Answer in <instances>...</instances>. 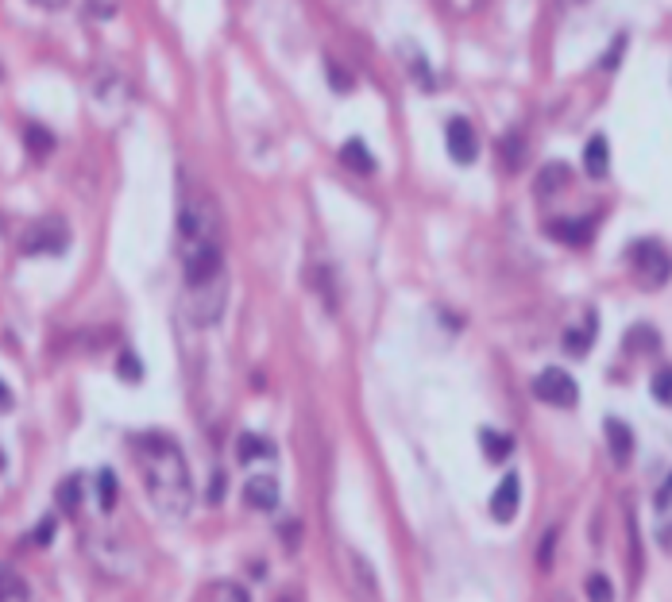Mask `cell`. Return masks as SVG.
Returning a JSON list of instances; mask_svg holds the SVG:
<instances>
[{
  "mask_svg": "<svg viewBox=\"0 0 672 602\" xmlns=\"http://www.w3.org/2000/svg\"><path fill=\"white\" fill-rule=\"evenodd\" d=\"M449 155L456 163H476V155H479V139H476V127H471L464 117H456V120H449Z\"/></svg>",
  "mask_w": 672,
  "mask_h": 602,
  "instance_id": "cell-5",
  "label": "cell"
},
{
  "mask_svg": "<svg viewBox=\"0 0 672 602\" xmlns=\"http://www.w3.org/2000/svg\"><path fill=\"white\" fill-rule=\"evenodd\" d=\"M479 440H483V456H487V460H495V464H503L506 456L514 452V437L495 433V428H483Z\"/></svg>",
  "mask_w": 672,
  "mask_h": 602,
  "instance_id": "cell-13",
  "label": "cell"
},
{
  "mask_svg": "<svg viewBox=\"0 0 672 602\" xmlns=\"http://www.w3.org/2000/svg\"><path fill=\"white\" fill-rule=\"evenodd\" d=\"M653 398L661 401V406H672V367H661L653 375Z\"/></svg>",
  "mask_w": 672,
  "mask_h": 602,
  "instance_id": "cell-21",
  "label": "cell"
},
{
  "mask_svg": "<svg viewBox=\"0 0 672 602\" xmlns=\"http://www.w3.org/2000/svg\"><path fill=\"white\" fill-rule=\"evenodd\" d=\"M564 182H568V166L564 163H549L545 174L537 178V193H549L553 185H564Z\"/></svg>",
  "mask_w": 672,
  "mask_h": 602,
  "instance_id": "cell-19",
  "label": "cell"
},
{
  "mask_svg": "<svg viewBox=\"0 0 672 602\" xmlns=\"http://www.w3.org/2000/svg\"><path fill=\"white\" fill-rule=\"evenodd\" d=\"M78 502H81V479H78V475H70V479L59 486V506H62L66 513H74V510H78Z\"/></svg>",
  "mask_w": 672,
  "mask_h": 602,
  "instance_id": "cell-18",
  "label": "cell"
},
{
  "mask_svg": "<svg viewBox=\"0 0 672 602\" xmlns=\"http://www.w3.org/2000/svg\"><path fill=\"white\" fill-rule=\"evenodd\" d=\"M0 598H27V583L16 571H0Z\"/></svg>",
  "mask_w": 672,
  "mask_h": 602,
  "instance_id": "cell-20",
  "label": "cell"
},
{
  "mask_svg": "<svg viewBox=\"0 0 672 602\" xmlns=\"http://www.w3.org/2000/svg\"><path fill=\"white\" fill-rule=\"evenodd\" d=\"M12 409V394H8V386L0 382V413H8Z\"/></svg>",
  "mask_w": 672,
  "mask_h": 602,
  "instance_id": "cell-27",
  "label": "cell"
},
{
  "mask_svg": "<svg viewBox=\"0 0 672 602\" xmlns=\"http://www.w3.org/2000/svg\"><path fill=\"white\" fill-rule=\"evenodd\" d=\"M588 595H592V598H610L614 591H610V583H607L603 576H592V579H588Z\"/></svg>",
  "mask_w": 672,
  "mask_h": 602,
  "instance_id": "cell-24",
  "label": "cell"
},
{
  "mask_svg": "<svg viewBox=\"0 0 672 602\" xmlns=\"http://www.w3.org/2000/svg\"><path fill=\"white\" fill-rule=\"evenodd\" d=\"M668 498H672V479L661 486V494H657V502H661V506H668Z\"/></svg>",
  "mask_w": 672,
  "mask_h": 602,
  "instance_id": "cell-28",
  "label": "cell"
},
{
  "mask_svg": "<svg viewBox=\"0 0 672 602\" xmlns=\"http://www.w3.org/2000/svg\"><path fill=\"white\" fill-rule=\"evenodd\" d=\"M553 544H556V529H549V533H545V544H541V564H549Z\"/></svg>",
  "mask_w": 672,
  "mask_h": 602,
  "instance_id": "cell-26",
  "label": "cell"
},
{
  "mask_svg": "<svg viewBox=\"0 0 672 602\" xmlns=\"http://www.w3.org/2000/svg\"><path fill=\"white\" fill-rule=\"evenodd\" d=\"M136 460H139L143 486H147L155 513L166 522H182L194 506V479H190V464H185L178 440L163 433L139 437Z\"/></svg>",
  "mask_w": 672,
  "mask_h": 602,
  "instance_id": "cell-2",
  "label": "cell"
},
{
  "mask_svg": "<svg viewBox=\"0 0 672 602\" xmlns=\"http://www.w3.org/2000/svg\"><path fill=\"white\" fill-rule=\"evenodd\" d=\"M328 74H333V85H336V89H340V93H348V89H352V81L345 78V70H336V66H328Z\"/></svg>",
  "mask_w": 672,
  "mask_h": 602,
  "instance_id": "cell-25",
  "label": "cell"
},
{
  "mask_svg": "<svg viewBox=\"0 0 672 602\" xmlns=\"http://www.w3.org/2000/svg\"><path fill=\"white\" fill-rule=\"evenodd\" d=\"M592 340H595V321L588 317V325H583L580 333H576V328H572V333H564V348H568L572 355H583V352L592 348Z\"/></svg>",
  "mask_w": 672,
  "mask_h": 602,
  "instance_id": "cell-16",
  "label": "cell"
},
{
  "mask_svg": "<svg viewBox=\"0 0 672 602\" xmlns=\"http://www.w3.org/2000/svg\"><path fill=\"white\" fill-rule=\"evenodd\" d=\"M534 394L545 401V406L568 409V406H576V401H580V386H576V379H572L568 371L545 367V371H541V375L534 379Z\"/></svg>",
  "mask_w": 672,
  "mask_h": 602,
  "instance_id": "cell-4",
  "label": "cell"
},
{
  "mask_svg": "<svg viewBox=\"0 0 672 602\" xmlns=\"http://www.w3.org/2000/svg\"><path fill=\"white\" fill-rule=\"evenodd\" d=\"M607 440H610V456H614V464H630V452H634V433H630V425H622V421H607Z\"/></svg>",
  "mask_w": 672,
  "mask_h": 602,
  "instance_id": "cell-9",
  "label": "cell"
},
{
  "mask_svg": "<svg viewBox=\"0 0 672 602\" xmlns=\"http://www.w3.org/2000/svg\"><path fill=\"white\" fill-rule=\"evenodd\" d=\"M549 236L553 240H564V243H588L592 240V224L588 221H553L549 224Z\"/></svg>",
  "mask_w": 672,
  "mask_h": 602,
  "instance_id": "cell-12",
  "label": "cell"
},
{
  "mask_svg": "<svg viewBox=\"0 0 672 602\" xmlns=\"http://www.w3.org/2000/svg\"><path fill=\"white\" fill-rule=\"evenodd\" d=\"M583 166H588L592 178H603V174H607V166H610V147H607L603 136L588 139V147H583Z\"/></svg>",
  "mask_w": 672,
  "mask_h": 602,
  "instance_id": "cell-11",
  "label": "cell"
},
{
  "mask_svg": "<svg viewBox=\"0 0 672 602\" xmlns=\"http://www.w3.org/2000/svg\"><path fill=\"white\" fill-rule=\"evenodd\" d=\"M97 502H101V510L117 506V475H112V471H101V475H97Z\"/></svg>",
  "mask_w": 672,
  "mask_h": 602,
  "instance_id": "cell-17",
  "label": "cell"
},
{
  "mask_svg": "<svg viewBox=\"0 0 672 602\" xmlns=\"http://www.w3.org/2000/svg\"><path fill=\"white\" fill-rule=\"evenodd\" d=\"M120 375H124V379H139V375H143V367L136 363V355H132V352H124V355H120Z\"/></svg>",
  "mask_w": 672,
  "mask_h": 602,
  "instance_id": "cell-22",
  "label": "cell"
},
{
  "mask_svg": "<svg viewBox=\"0 0 672 602\" xmlns=\"http://www.w3.org/2000/svg\"><path fill=\"white\" fill-rule=\"evenodd\" d=\"M630 267L641 286H649V290H657V286H665L668 275H672V259L668 251L661 248L657 240H638L630 248Z\"/></svg>",
  "mask_w": 672,
  "mask_h": 602,
  "instance_id": "cell-3",
  "label": "cell"
},
{
  "mask_svg": "<svg viewBox=\"0 0 672 602\" xmlns=\"http://www.w3.org/2000/svg\"><path fill=\"white\" fill-rule=\"evenodd\" d=\"M340 163L355 170V174H371V170H375V155H371L360 139H348L345 147H340Z\"/></svg>",
  "mask_w": 672,
  "mask_h": 602,
  "instance_id": "cell-10",
  "label": "cell"
},
{
  "mask_svg": "<svg viewBox=\"0 0 672 602\" xmlns=\"http://www.w3.org/2000/svg\"><path fill=\"white\" fill-rule=\"evenodd\" d=\"M51 537H54V518H43V522L35 525L32 541H35V544H51Z\"/></svg>",
  "mask_w": 672,
  "mask_h": 602,
  "instance_id": "cell-23",
  "label": "cell"
},
{
  "mask_svg": "<svg viewBox=\"0 0 672 602\" xmlns=\"http://www.w3.org/2000/svg\"><path fill=\"white\" fill-rule=\"evenodd\" d=\"M66 248V228L62 221H43L32 224V232L24 240V251H62Z\"/></svg>",
  "mask_w": 672,
  "mask_h": 602,
  "instance_id": "cell-6",
  "label": "cell"
},
{
  "mask_svg": "<svg viewBox=\"0 0 672 602\" xmlns=\"http://www.w3.org/2000/svg\"><path fill=\"white\" fill-rule=\"evenodd\" d=\"M178 255L194 297H224V217L209 190H190L178 205Z\"/></svg>",
  "mask_w": 672,
  "mask_h": 602,
  "instance_id": "cell-1",
  "label": "cell"
},
{
  "mask_svg": "<svg viewBox=\"0 0 672 602\" xmlns=\"http://www.w3.org/2000/svg\"><path fill=\"white\" fill-rule=\"evenodd\" d=\"M35 5H43V8H62L66 0H35Z\"/></svg>",
  "mask_w": 672,
  "mask_h": 602,
  "instance_id": "cell-29",
  "label": "cell"
},
{
  "mask_svg": "<svg viewBox=\"0 0 672 602\" xmlns=\"http://www.w3.org/2000/svg\"><path fill=\"white\" fill-rule=\"evenodd\" d=\"M0 471H5V452H0Z\"/></svg>",
  "mask_w": 672,
  "mask_h": 602,
  "instance_id": "cell-30",
  "label": "cell"
},
{
  "mask_svg": "<svg viewBox=\"0 0 672 602\" xmlns=\"http://www.w3.org/2000/svg\"><path fill=\"white\" fill-rule=\"evenodd\" d=\"M279 498H282V491H279V479L275 475H251L244 483V502H248L251 510H275Z\"/></svg>",
  "mask_w": 672,
  "mask_h": 602,
  "instance_id": "cell-7",
  "label": "cell"
},
{
  "mask_svg": "<svg viewBox=\"0 0 672 602\" xmlns=\"http://www.w3.org/2000/svg\"><path fill=\"white\" fill-rule=\"evenodd\" d=\"M518 498H522V483H518V475H510L498 483V491L491 494V518L495 522H510L514 513H518Z\"/></svg>",
  "mask_w": 672,
  "mask_h": 602,
  "instance_id": "cell-8",
  "label": "cell"
},
{
  "mask_svg": "<svg viewBox=\"0 0 672 602\" xmlns=\"http://www.w3.org/2000/svg\"><path fill=\"white\" fill-rule=\"evenodd\" d=\"M24 143H27V151H32V155H51V147H54V136L47 132V127H39V124H27Z\"/></svg>",
  "mask_w": 672,
  "mask_h": 602,
  "instance_id": "cell-15",
  "label": "cell"
},
{
  "mask_svg": "<svg viewBox=\"0 0 672 602\" xmlns=\"http://www.w3.org/2000/svg\"><path fill=\"white\" fill-rule=\"evenodd\" d=\"M236 456L244 464H251V460H270L275 456V448H270V440H263V437H240V448H236Z\"/></svg>",
  "mask_w": 672,
  "mask_h": 602,
  "instance_id": "cell-14",
  "label": "cell"
}]
</instances>
